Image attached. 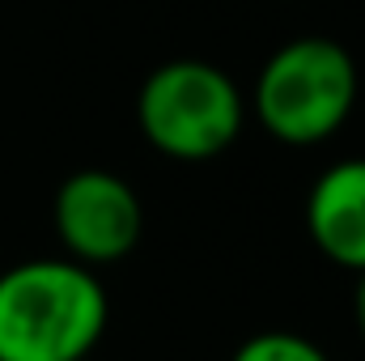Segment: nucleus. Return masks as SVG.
<instances>
[{
	"mask_svg": "<svg viewBox=\"0 0 365 361\" xmlns=\"http://www.w3.org/2000/svg\"><path fill=\"white\" fill-rule=\"evenodd\" d=\"M357 60L344 43L323 34H302L276 47L255 77L259 128L293 149H310L336 136L357 106Z\"/></svg>",
	"mask_w": 365,
	"mask_h": 361,
	"instance_id": "2",
	"label": "nucleus"
},
{
	"mask_svg": "<svg viewBox=\"0 0 365 361\" xmlns=\"http://www.w3.org/2000/svg\"><path fill=\"white\" fill-rule=\"evenodd\" d=\"M110 298L77 260H21L0 272V361H86Z\"/></svg>",
	"mask_w": 365,
	"mask_h": 361,
	"instance_id": "1",
	"label": "nucleus"
},
{
	"mask_svg": "<svg viewBox=\"0 0 365 361\" xmlns=\"http://www.w3.org/2000/svg\"><path fill=\"white\" fill-rule=\"evenodd\" d=\"M353 315H357V332L365 340V272H357V293H353Z\"/></svg>",
	"mask_w": 365,
	"mask_h": 361,
	"instance_id": "7",
	"label": "nucleus"
},
{
	"mask_svg": "<svg viewBox=\"0 0 365 361\" xmlns=\"http://www.w3.org/2000/svg\"><path fill=\"white\" fill-rule=\"evenodd\" d=\"M306 234L336 268L365 272V158H344L314 179Z\"/></svg>",
	"mask_w": 365,
	"mask_h": 361,
	"instance_id": "5",
	"label": "nucleus"
},
{
	"mask_svg": "<svg viewBox=\"0 0 365 361\" xmlns=\"http://www.w3.org/2000/svg\"><path fill=\"white\" fill-rule=\"evenodd\" d=\"M136 123L158 153L175 162H212L238 141L247 98L225 68L208 60H166L136 93Z\"/></svg>",
	"mask_w": 365,
	"mask_h": 361,
	"instance_id": "3",
	"label": "nucleus"
},
{
	"mask_svg": "<svg viewBox=\"0 0 365 361\" xmlns=\"http://www.w3.org/2000/svg\"><path fill=\"white\" fill-rule=\"evenodd\" d=\"M51 221L68 260L86 268L119 264L123 255L136 251L145 234V208H140L136 187L98 166L77 171L60 183Z\"/></svg>",
	"mask_w": 365,
	"mask_h": 361,
	"instance_id": "4",
	"label": "nucleus"
},
{
	"mask_svg": "<svg viewBox=\"0 0 365 361\" xmlns=\"http://www.w3.org/2000/svg\"><path fill=\"white\" fill-rule=\"evenodd\" d=\"M230 361H331L310 336L297 332H255L247 336Z\"/></svg>",
	"mask_w": 365,
	"mask_h": 361,
	"instance_id": "6",
	"label": "nucleus"
}]
</instances>
